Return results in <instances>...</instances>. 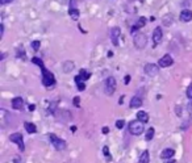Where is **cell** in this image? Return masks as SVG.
Returning <instances> with one entry per match:
<instances>
[{
	"instance_id": "obj_1",
	"label": "cell",
	"mask_w": 192,
	"mask_h": 163,
	"mask_svg": "<svg viewBox=\"0 0 192 163\" xmlns=\"http://www.w3.org/2000/svg\"><path fill=\"white\" fill-rule=\"evenodd\" d=\"M41 72H42V84H44V87H46V88H50V87L55 86V83H57V80H55V76L54 74L51 72V71H49L46 67H41Z\"/></svg>"
},
{
	"instance_id": "obj_2",
	"label": "cell",
	"mask_w": 192,
	"mask_h": 163,
	"mask_svg": "<svg viewBox=\"0 0 192 163\" xmlns=\"http://www.w3.org/2000/svg\"><path fill=\"white\" fill-rule=\"evenodd\" d=\"M128 130L132 136H141L142 133L145 131V125L142 121L139 120H133L129 122L128 125Z\"/></svg>"
},
{
	"instance_id": "obj_3",
	"label": "cell",
	"mask_w": 192,
	"mask_h": 163,
	"mask_svg": "<svg viewBox=\"0 0 192 163\" xmlns=\"http://www.w3.org/2000/svg\"><path fill=\"white\" fill-rule=\"evenodd\" d=\"M49 139H50V143L53 145V147H54L57 151H63V150L66 149V141L62 138H59V137L57 136V134H53L50 133L49 134Z\"/></svg>"
},
{
	"instance_id": "obj_4",
	"label": "cell",
	"mask_w": 192,
	"mask_h": 163,
	"mask_svg": "<svg viewBox=\"0 0 192 163\" xmlns=\"http://www.w3.org/2000/svg\"><path fill=\"white\" fill-rule=\"evenodd\" d=\"M116 87H117V82L113 76H108L105 79V84H104V92L108 96H112L116 91Z\"/></svg>"
},
{
	"instance_id": "obj_5",
	"label": "cell",
	"mask_w": 192,
	"mask_h": 163,
	"mask_svg": "<svg viewBox=\"0 0 192 163\" xmlns=\"http://www.w3.org/2000/svg\"><path fill=\"white\" fill-rule=\"evenodd\" d=\"M9 141L12 142V143L17 145L18 150H20L21 152L25 151V145H24V137L21 133H18V131H16V133H12L9 136Z\"/></svg>"
},
{
	"instance_id": "obj_6",
	"label": "cell",
	"mask_w": 192,
	"mask_h": 163,
	"mask_svg": "<svg viewBox=\"0 0 192 163\" xmlns=\"http://www.w3.org/2000/svg\"><path fill=\"white\" fill-rule=\"evenodd\" d=\"M133 42H134V46H136L137 49H143V47L147 45V37H146V34H143V33L134 34Z\"/></svg>"
},
{
	"instance_id": "obj_7",
	"label": "cell",
	"mask_w": 192,
	"mask_h": 163,
	"mask_svg": "<svg viewBox=\"0 0 192 163\" xmlns=\"http://www.w3.org/2000/svg\"><path fill=\"white\" fill-rule=\"evenodd\" d=\"M143 71L147 76L154 78V76H157L158 72H159V66L155 65V63H146L143 67Z\"/></svg>"
},
{
	"instance_id": "obj_8",
	"label": "cell",
	"mask_w": 192,
	"mask_h": 163,
	"mask_svg": "<svg viewBox=\"0 0 192 163\" xmlns=\"http://www.w3.org/2000/svg\"><path fill=\"white\" fill-rule=\"evenodd\" d=\"M174 63V59L172 57H171L170 54H166L163 55L162 58H160L159 60H158V66H159L160 68H166V67H170L171 65Z\"/></svg>"
},
{
	"instance_id": "obj_9",
	"label": "cell",
	"mask_w": 192,
	"mask_h": 163,
	"mask_svg": "<svg viewBox=\"0 0 192 163\" xmlns=\"http://www.w3.org/2000/svg\"><path fill=\"white\" fill-rule=\"evenodd\" d=\"M162 38H163L162 28H160V26H157V28L154 29V32H153V44H154V46L159 45L160 42H162Z\"/></svg>"
},
{
	"instance_id": "obj_10",
	"label": "cell",
	"mask_w": 192,
	"mask_h": 163,
	"mask_svg": "<svg viewBox=\"0 0 192 163\" xmlns=\"http://www.w3.org/2000/svg\"><path fill=\"white\" fill-rule=\"evenodd\" d=\"M121 36V30L118 26H115V28L110 29V41L115 46H118V39H120Z\"/></svg>"
},
{
	"instance_id": "obj_11",
	"label": "cell",
	"mask_w": 192,
	"mask_h": 163,
	"mask_svg": "<svg viewBox=\"0 0 192 163\" xmlns=\"http://www.w3.org/2000/svg\"><path fill=\"white\" fill-rule=\"evenodd\" d=\"M11 105H12L13 109L16 110H21L24 107V99L21 96H16L12 99V101H11Z\"/></svg>"
},
{
	"instance_id": "obj_12",
	"label": "cell",
	"mask_w": 192,
	"mask_h": 163,
	"mask_svg": "<svg viewBox=\"0 0 192 163\" xmlns=\"http://www.w3.org/2000/svg\"><path fill=\"white\" fill-rule=\"evenodd\" d=\"M142 104H143V101H142L141 97L133 96L130 99V103H129V108H130V109H138V108L142 107Z\"/></svg>"
},
{
	"instance_id": "obj_13",
	"label": "cell",
	"mask_w": 192,
	"mask_h": 163,
	"mask_svg": "<svg viewBox=\"0 0 192 163\" xmlns=\"http://www.w3.org/2000/svg\"><path fill=\"white\" fill-rule=\"evenodd\" d=\"M179 18H180L183 22H189L192 20V11L189 9H183L179 15Z\"/></svg>"
},
{
	"instance_id": "obj_14",
	"label": "cell",
	"mask_w": 192,
	"mask_h": 163,
	"mask_svg": "<svg viewBox=\"0 0 192 163\" xmlns=\"http://www.w3.org/2000/svg\"><path fill=\"white\" fill-rule=\"evenodd\" d=\"M175 155V150L171 149V147H166L162 152H160V159H171V158Z\"/></svg>"
},
{
	"instance_id": "obj_15",
	"label": "cell",
	"mask_w": 192,
	"mask_h": 163,
	"mask_svg": "<svg viewBox=\"0 0 192 163\" xmlns=\"http://www.w3.org/2000/svg\"><path fill=\"white\" fill-rule=\"evenodd\" d=\"M24 129H25V130L28 131L29 134L37 133V126H36V124L29 122V121H25V122H24Z\"/></svg>"
},
{
	"instance_id": "obj_16",
	"label": "cell",
	"mask_w": 192,
	"mask_h": 163,
	"mask_svg": "<svg viewBox=\"0 0 192 163\" xmlns=\"http://www.w3.org/2000/svg\"><path fill=\"white\" fill-rule=\"evenodd\" d=\"M74 80H75V84H76V87H78V89L79 91H84V89H86V82L83 80V79L80 78V76H79V74L78 75L75 76V78H74Z\"/></svg>"
},
{
	"instance_id": "obj_17",
	"label": "cell",
	"mask_w": 192,
	"mask_h": 163,
	"mask_svg": "<svg viewBox=\"0 0 192 163\" xmlns=\"http://www.w3.org/2000/svg\"><path fill=\"white\" fill-rule=\"evenodd\" d=\"M150 162V152L147 150L141 152L139 155V159H138V163H149Z\"/></svg>"
},
{
	"instance_id": "obj_18",
	"label": "cell",
	"mask_w": 192,
	"mask_h": 163,
	"mask_svg": "<svg viewBox=\"0 0 192 163\" xmlns=\"http://www.w3.org/2000/svg\"><path fill=\"white\" fill-rule=\"evenodd\" d=\"M137 120H139L143 124H146L147 121H149V115H147L145 110H138V112H137Z\"/></svg>"
},
{
	"instance_id": "obj_19",
	"label": "cell",
	"mask_w": 192,
	"mask_h": 163,
	"mask_svg": "<svg viewBox=\"0 0 192 163\" xmlns=\"http://www.w3.org/2000/svg\"><path fill=\"white\" fill-rule=\"evenodd\" d=\"M75 67V63L71 62V60H66L63 62V72H71Z\"/></svg>"
},
{
	"instance_id": "obj_20",
	"label": "cell",
	"mask_w": 192,
	"mask_h": 163,
	"mask_svg": "<svg viewBox=\"0 0 192 163\" xmlns=\"http://www.w3.org/2000/svg\"><path fill=\"white\" fill-rule=\"evenodd\" d=\"M154 134H155V129L153 128V126H150L149 129L146 130V134H145V141H151L153 138H154Z\"/></svg>"
},
{
	"instance_id": "obj_21",
	"label": "cell",
	"mask_w": 192,
	"mask_h": 163,
	"mask_svg": "<svg viewBox=\"0 0 192 163\" xmlns=\"http://www.w3.org/2000/svg\"><path fill=\"white\" fill-rule=\"evenodd\" d=\"M79 76H80V78L83 79L84 82H86V80H88V79L91 78V72H89V71H87V70H84V68H82V70L79 71Z\"/></svg>"
},
{
	"instance_id": "obj_22",
	"label": "cell",
	"mask_w": 192,
	"mask_h": 163,
	"mask_svg": "<svg viewBox=\"0 0 192 163\" xmlns=\"http://www.w3.org/2000/svg\"><path fill=\"white\" fill-rule=\"evenodd\" d=\"M103 155L105 157L107 162H110V160H112V155H110V152H109V147H108L107 145L103 147Z\"/></svg>"
},
{
	"instance_id": "obj_23",
	"label": "cell",
	"mask_w": 192,
	"mask_h": 163,
	"mask_svg": "<svg viewBox=\"0 0 192 163\" xmlns=\"http://www.w3.org/2000/svg\"><path fill=\"white\" fill-rule=\"evenodd\" d=\"M145 25H146V17H143V16H142V17H139V18H138V21L136 22V26L133 28V30H134V29H139V28H142V26H145Z\"/></svg>"
},
{
	"instance_id": "obj_24",
	"label": "cell",
	"mask_w": 192,
	"mask_h": 163,
	"mask_svg": "<svg viewBox=\"0 0 192 163\" xmlns=\"http://www.w3.org/2000/svg\"><path fill=\"white\" fill-rule=\"evenodd\" d=\"M68 13H70V17L72 18V20H78V18H79V11L76 9V8L70 9V11H68Z\"/></svg>"
},
{
	"instance_id": "obj_25",
	"label": "cell",
	"mask_w": 192,
	"mask_h": 163,
	"mask_svg": "<svg viewBox=\"0 0 192 163\" xmlns=\"http://www.w3.org/2000/svg\"><path fill=\"white\" fill-rule=\"evenodd\" d=\"M32 63H34V65H38V67L41 68V67H44V62H42L41 59H39L38 57H34V58H32Z\"/></svg>"
},
{
	"instance_id": "obj_26",
	"label": "cell",
	"mask_w": 192,
	"mask_h": 163,
	"mask_svg": "<svg viewBox=\"0 0 192 163\" xmlns=\"http://www.w3.org/2000/svg\"><path fill=\"white\" fill-rule=\"evenodd\" d=\"M16 53H17V58H25V51H24V47H17V50H16Z\"/></svg>"
},
{
	"instance_id": "obj_27",
	"label": "cell",
	"mask_w": 192,
	"mask_h": 163,
	"mask_svg": "<svg viewBox=\"0 0 192 163\" xmlns=\"http://www.w3.org/2000/svg\"><path fill=\"white\" fill-rule=\"evenodd\" d=\"M186 95H187V97H188V99L192 101V84H189V86L187 87V89H186Z\"/></svg>"
},
{
	"instance_id": "obj_28",
	"label": "cell",
	"mask_w": 192,
	"mask_h": 163,
	"mask_svg": "<svg viewBox=\"0 0 192 163\" xmlns=\"http://www.w3.org/2000/svg\"><path fill=\"white\" fill-rule=\"evenodd\" d=\"M39 46H41V42H39V41H33V42H32V47H33L34 51H38Z\"/></svg>"
},
{
	"instance_id": "obj_29",
	"label": "cell",
	"mask_w": 192,
	"mask_h": 163,
	"mask_svg": "<svg viewBox=\"0 0 192 163\" xmlns=\"http://www.w3.org/2000/svg\"><path fill=\"white\" fill-rule=\"evenodd\" d=\"M115 125H116V128H117V129H122L124 126H125V121H124V120H117Z\"/></svg>"
},
{
	"instance_id": "obj_30",
	"label": "cell",
	"mask_w": 192,
	"mask_h": 163,
	"mask_svg": "<svg viewBox=\"0 0 192 163\" xmlns=\"http://www.w3.org/2000/svg\"><path fill=\"white\" fill-rule=\"evenodd\" d=\"M79 101H80V97H79V96H75V97H74L72 103H74V105H75V107H79Z\"/></svg>"
},
{
	"instance_id": "obj_31",
	"label": "cell",
	"mask_w": 192,
	"mask_h": 163,
	"mask_svg": "<svg viewBox=\"0 0 192 163\" xmlns=\"http://www.w3.org/2000/svg\"><path fill=\"white\" fill-rule=\"evenodd\" d=\"M101 133L103 134H108V133H109V128H108V126H103Z\"/></svg>"
},
{
	"instance_id": "obj_32",
	"label": "cell",
	"mask_w": 192,
	"mask_h": 163,
	"mask_svg": "<svg viewBox=\"0 0 192 163\" xmlns=\"http://www.w3.org/2000/svg\"><path fill=\"white\" fill-rule=\"evenodd\" d=\"M124 83H125V84H129V83H130V75H126L125 78H124Z\"/></svg>"
},
{
	"instance_id": "obj_33",
	"label": "cell",
	"mask_w": 192,
	"mask_h": 163,
	"mask_svg": "<svg viewBox=\"0 0 192 163\" xmlns=\"http://www.w3.org/2000/svg\"><path fill=\"white\" fill-rule=\"evenodd\" d=\"M13 0H0V3H1L3 5H7V4H11Z\"/></svg>"
},
{
	"instance_id": "obj_34",
	"label": "cell",
	"mask_w": 192,
	"mask_h": 163,
	"mask_svg": "<svg viewBox=\"0 0 192 163\" xmlns=\"http://www.w3.org/2000/svg\"><path fill=\"white\" fill-rule=\"evenodd\" d=\"M33 110H36V104H30V105H29V112H33Z\"/></svg>"
},
{
	"instance_id": "obj_35",
	"label": "cell",
	"mask_w": 192,
	"mask_h": 163,
	"mask_svg": "<svg viewBox=\"0 0 192 163\" xmlns=\"http://www.w3.org/2000/svg\"><path fill=\"white\" fill-rule=\"evenodd\" d=\"M176 115L178 116L181 115V107H176Z\"/></svg>"
},
{
	"instance_id": "obj_36",
	"label": "cell",
	"mask_w": 192,
	"mask_h": 163,
	"mask_svg": "<svg viewBox=\"0 0 192 163\" xmlns=\"http://www.w3.org/2000/svg\"><path fill=\"white\" fill-rule=\"evenodd\" d=\"M0 29H1V32H0V37H3L4 36V25H3V24L0 25Z\"/></svg>"
},
{
	"instance_id": "obj_37",
	"label": "cell",
	"mask_w": 192,
	"mask_h": 163,
	"mask_svg": "<svg viewBox=\"0 0 192 163\" xmlns=\"http://www.w3.org/2000/svg\"><path fill=\"white\" fill-rule=\"evenodd\" d=\"M71 131H72V133H75V131H76V126H71Z\"/></svg>"
},
{
	"instance_id": "obj_38",
	"label": "cell",
	"mask_w": 192,
	"mask_h": 163,
	"mask_svg": "<svg viewBox=\"0 0 192 163\" xmlns=\"http://www.w3.org/2000/svg\"><path fill=\"white\" fill-rule=\"evenodd\" d=\"M167 163H176V160H175V159H168Z\"/></svg>"
}]
</instances>
